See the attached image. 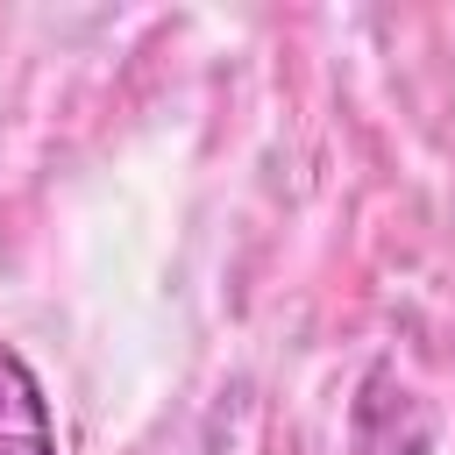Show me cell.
<instances>
[{
  "mask_svg": "<svg viewBox=\"0 0 455 455\" xmlns=\"http://www.w3.org/2000/svg\"><path fill=\"white\" fill-rule=\"evenodd\" d=\"M0 455H57L50 391L14 341H0Z\"/></svg>",
  "mask_w": 455,
  "mask_h": 455,
  "instance_id": "obj_1",
  "label": "cell"
}]
</instances>
